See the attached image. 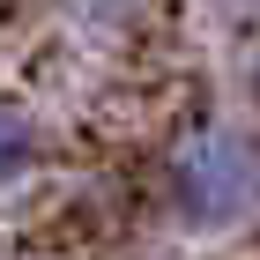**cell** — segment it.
<instances>
[{"instance_id": "1", "label": "cell", "mask_w": 260, "mask_h": 260, "mask_svg": "<svg viewBox=\"0 0 260 260\" xmlns=\"http://www.w3.org/2000/svg\"><path fill=\"white\" fill-rule=\"evenodd\" d=\"M171 208L193 231H231L260 208V149L238 126H201L171 149Z\"/></svg>"}, {"instance_id": "3", "label": "cell", "mask_w": 260, "mask_h": 260, "mask_svg": "<svg viewBox=\"0 0 260 260\" xmlns=\"http://www.w3.org/2000/svg\"><path fill=\"white\" fill-rule=\"evenodd\" d=\"M75 8H82V15H89V22H97V30H119V22L134 15L141 0H75Z\"/></svg>"}, {"instance_id": "2", "label": "cell", "mask_w": 260, "mask_h": 260, "mask_svg": "<svg viewBox=\"0 0 260 260\" xmlns=\"http://www.w3.org/2000/svg\"><path fill=\"white\" fill-rule=\"evenodd\" d=\"M30 156H38V126H30V112L0 104V179L30 171Z\"/></svg>"}]
</instances>
